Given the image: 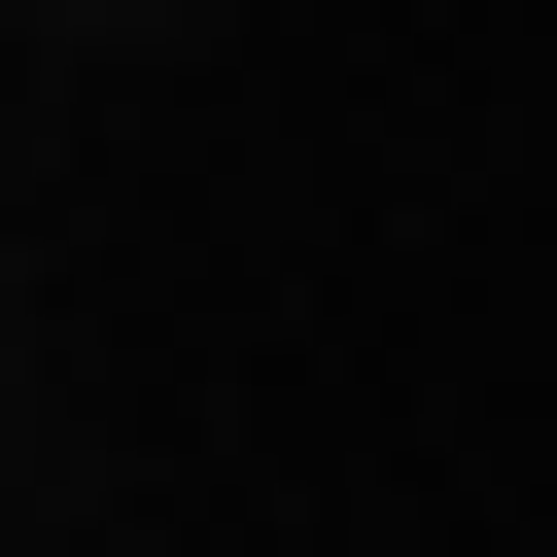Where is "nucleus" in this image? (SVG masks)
<instances>
[]
</instances>
